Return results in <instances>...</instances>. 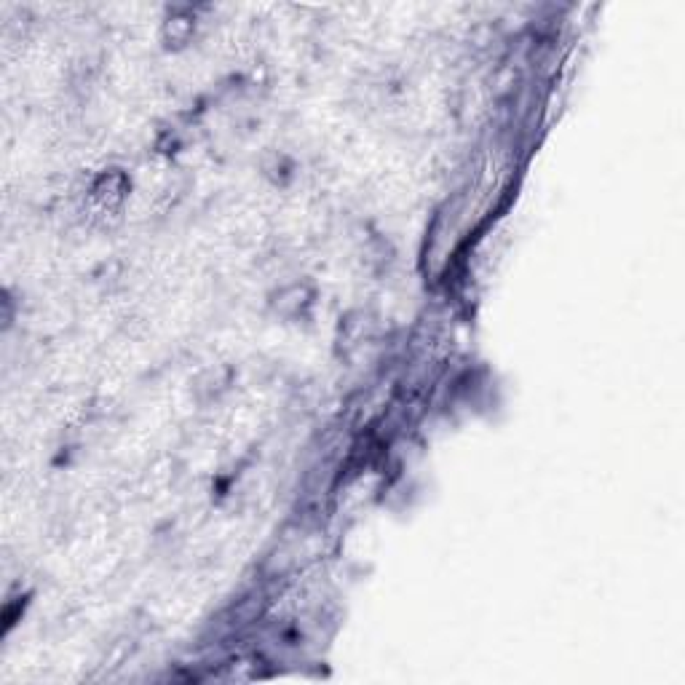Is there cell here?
Instances as JSON below:
<instances>
[{
  "label": "cell",
  "mask_w": 685,
  "mask_h": 685,
  "mask_svg": "<svg viewBox=\"0 0 685 685\" xmlns=\"http://www.w3.org/2000/svg\"><path fill=\"white\" fill-rule=\"evenodd\" d=\"M190 30H193V22L180 19V16H174V19L166 22V32H169V40H174V46H183L187 35H190Z\"/></svg>",
  "instance_id": "obj_2"
},
{
  "label": "cell",
  "mask_w": 685,
  "mask_h": 685,
  "mask_svg": "<svg viewBox=\"0 0 685 685\" xmlns=\"http://www.w3.org/2000/svg\"><path fill=\"white\" fill-rule=\"evenodd\" d=\"M305 297H308V292L303 287H287V290H281L276 295L273 305H276L278 314H295V311H300L305 305Z\"/></svg>",
  "instance_id": "obj_1"
}]
</instances>
